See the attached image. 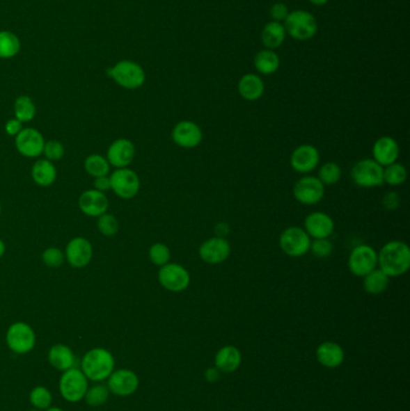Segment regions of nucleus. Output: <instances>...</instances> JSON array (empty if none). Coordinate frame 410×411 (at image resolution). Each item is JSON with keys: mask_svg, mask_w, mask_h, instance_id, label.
<instances>
[{"mask_svg": "<svg viewBox=\"0 0 410 411\" xmlns=\"http://www.w3.org/2000/svg\"><path fill=\"white\" fill-rule=\"evenodd\" d=\"M292 194L300 204H315L322 201L325 195V186L320 179L314 176H304L296 182Z\"/></svg>", "mask_w": 410, "mask_h": 411, "instance_id": "nucleus-13", "label": "nucleus"}, {"mask_svg": "<svg viewBox=\"0 0 410 411\" xmlns=\"http://www.w3.org/2000/svg\"><path fill=\"white\" fill-rule=\"evenodd\" d=\"M242 363V355L241 351L234 345H225L218 353L214 358L216 368L221 373L231 374L237 371Z\"/></svg>", "mask_w": 410, "mask_h": 411, "instance_id": "nucleus-24", "label": "nucleus"}, {"mask_svg": "<svg viewBox=\"0 0 410 411\" xmlns=\"http://www.w3.org/2000/svg\"><path fill=\"white\" fill-rule=\"evenodd\" d=\"M287 31L284 28V24L279 22L267 23L261 33V40L265 47L269 49H276L282 46L283 42L285 41Z\"/></svg>", "mask_w": 410, "mask_h": 411, "instance_id": "nucleus-28", "label": "nucleus"}, {"mask_svg": "<svg viewBox=\"0 0 410 411\" xmlns=\"http://www.w3.org/2000/svg\"><path fill=\"white\" fill-rule=\"evenodd\" d=\"M42 154L45 155V159L54 163V161H59L64 158L65 148L63 146L62 142L57 141V140H49V141L45 142Z\"/></svg>", "mask_w": 410, "mask_h": 411, "instance_id": "nucleus-41", "label": "nucleus"}, {"mask_svg": "<svg viewBox=\"0 0 410 411\" xmlns=\"http://www.w3.org/2000/svg\"><path fill=\"white\" fill-rule=\"evenodd\" d=\"M5 252H6V245H5L4 241L0 239V259L4 257Z\"/></svg>", "mask_w": 410, "mask_h": 411, "instance_id": "nucleus-49", "label": "nucleus"}, {"mask_svg": "<svg viewBox=\"0 0 410 411\" xmlns=\"http://www.w3.org/2000/svg\"><path fill=\"white\" fill-rule=\"evenodd\" d=\"M320 154L312 145H302L292 152L290 158L291 168L299 173H309L317 168Z\"/></svg>", "mask_w": 410, "mask_h": 411, "instance_id": "nucleus-20", "label": "nucleus"}, {"mask_svg": "<svg viewBox=\"0 0 410 411\" xmlns=\"http://www.w3.org/2000/svg\"><path fill=\"white\" fill-rule=\"evenodd\" d=\"M148 257H150V260L152 261L153 265L161 267V266L166 265L170 262L171 252H170V249H168L166 244L155 243L152 244V247L150 248Z\"/></svg>", "mask_w": 410, "mask_h": 411, "instance_id": "nucleus-39", "label": "nucleus"}, {"mask_svg": "<svg viewBox=\"0 0 410 411\" xmlns=\"http://www.w3.org/2000/svg\"><path fill=\"white\" fill-rule=\"evenodd\" d=\"M97 227L102 236L113 237L118 232L119 223L113 214L106 212L97 217Z\"/></svg>", "mask_w": 410, "mask_h": 411, "instance_id": "nucleus-37", "label": "nucleus"}, {"mask_svg": "<svg viewBox=\"0 0 410 411\" xmlns=\"http://www.w3.org/2000/svg\"><path fill=\"white\" fill-rule=\"evenodd\" d=\"M203 131L198 124L182 120L172 130V140L182 148H195L203 141Z\"/></svg>", "mask_w": 410, "mask_h": 411, "instance_id": "nucleus-19", "label": "nucleus"}, {"mask_svg": "<svg viewBox=\"0 0 410 411\" xmlns=\"http://www.w3.org/2000/svg\"><path fill=\"white\" fill-rule=\"evenodd\" d=\"M107 389L110 394L118 397H129L136 392L140 386V379L136 373L130 369H117L107 378Z\"/></svg>", "mask_w": 410, "mask_h": 411, "instance_id": "nucleus-12", "label": "nucleus"}, {"mask_svg": "<svg viewBox=\"0 0 410 411\" xmlns=\"http://www.w3.org/2000/svg\"><path fill=\"white\" fill-rule=\"evenodd\" d=\"M238 93L248 102H255L259 100L264 94V81L261 80L260 76L255 74H247L242 76V79L238 82Z\"/></svg>", "mask_w": 410, "mask_h": 411, "instance_id": "nucleus-27", "label": "nucleus"}, {"mask_svg": "<svg viewBox=\"0 0 410 411\" xmlns=\"http://www.w3.org/2000/svg\"><path fill=\"white\" fill-rule=\"evenodd\" d=\"M65 261L74 268H84L93 259V245L86 237H75L66 244Z\"/></svg>", "mask_w": 410, "mask_h": 411, "instance_id": "nucleus-15", "label": "nucleus"}, {"mask_svg": "<svg viewBox=\"0 0 410 411\" xmlns=\"http://www.w3.org/2000/svg\"><path fill=\"white\" fill-rule=\"evenodd\" d=\"M333 230H335V223L326 213H310L304 219V231L312 239H329Z\"/></svg>", "mask_w": 410, "mask_h": 411, "instance_id": "nucleus-21", "label": "nucleus"}, {"mask_svg": "<svg viewBox=\"0 0 410 411\" xmlns=\"http://www.w3.org/2000/svg\"><path fill=\"white\" fill-rule=\"evenodd\" d=\"M310 237L302 227L291 226L283 231L279 237V245L283 252L291 257H300L306 255L310 248Z\"/></svg>", "mask_w": 410, "mask_h": 411, "instance_id": "nucleus-8", "label": "nucleus"}, {"mask_svg": "<svg viewBox=\"0 0 410 411\" xmlns=\"http://www.w3.org/2000/svg\"><path fill=\"white\" fill-rule=\"evenodd\" d=\"M110 182L111 191L123 200L134 199L141 188L140 178L132 168H116L111 173Z\"/></svg>", "mask_w": 410, "mask_h": 411, "instance_id": "nucleus-7", "label": "nucleus"}, {"mask_svg": "<svg viewBox=\"0 0 410 411\" xmlns=\"http://www.w3.org/2000/svg\"><path fill=\"white\" fill-rule=\"evenodd\" d=\"M84 171L88 173L93 178L109 176L111 165L106 159V156L102 154H90L84 159Z\"/></svg>", "mask_w": 410, "mask_h": 411, "instance_id": "nucleus-32", "label": "nucleus"}, {"mask_svg": "<svg viewBox=\"0 0 410 411\" xmlns=\"http://www.w3.org/2000/svg\"><path fill=\"white\" fill-rule=\"evenodd\" d=\"M317 360L324 367L338 368L344 361L343 348L335 341H324L317 346Z\"/></svg>", "mask_w": 410, "mask_h": 411, "instance_id": "nucleus-25", "label": "nucleus"}, {"mask_svg": "<svg viewBox=\"0 0 410 411\" xmlns=\"http://www.w3.org/2000/svg\"><path fill=\"white\" fill-rule=\"evenodd\" d=\"M47 358H49V364L54 369L61 371L75 368L76 363H77V358L74 354V351L68 345L62 344V343L52 345L49 348Z\"/></svg>", "mask_w": 410, "mask_h": 411, "instance_id": "nucleus-23", "label": "nucleus"}, {"mask_svg": "<svg viewBox=\"0 0 410 411\" xmlns=\"http://www.w3.org/2000/svg\"><path fill=\"white\" fill-rule=\"evenodd\" d=\"M254 65L262 75H272L279 69L281 61L274 49H265L256 54Z\"/></svg>", "mask_w": 410, "mask_h": 411, "instance_id": "nucleus-29", "label": "nucleus"}, {"mask_svg": "<svg viewBox=\"0 0 410 411\" xmlns=\"http://www.w3.org/2000/svg\"><path fill=\"white\" fill-rule=\"evenodd\" d=\"M342 177V170L340 166L336 163H326L322 165L320 170H319V176L317 178L320 179L322 184L325 186H332L336 184L337 182L340 181Z\"/></svg>", "mask_w": 410, "mask_h": 411, "instance_id": "nucleus-38", "label": "nucleus"}, {"mask_svg": "<svg viewBox=\"0 0 410 411\" xmlns=\"http://www.w3.org/2000/svg\"><path fill=\"white\" fill-rule=\"evenodd\" d=\"M136 148L128 138H117L111 143L106 152V159L111 165V168H128L135 159Z\"/></svg>", "mask_w": 410, "mask_h": 411, "instance_id": "nucleus-16", "label": "nucleus"}, {"mask_svg": "<svg viewBox=\"0 0 410 411\" xmlns=\"http://www.w3.org/2000/svg\"><path fill=\"white\" fill-rule=\"evenodd\" d=\"M116 360L110 350L105 348H94L87 351L81 360V367L88 381L102 382L115 371Z\"/></svg>", "mask_w": 410, "mask_h": 411, "instance_id": "nucleus-2", "label": "nucleus"}, {"mask_svg": "<svg viewBox=\"0 0 410 411\" xmlns=\"http://www.w3.org/2000/svg\"><path fill=\"white\" fill-rule=\"evenodd\" d=\"M110 201L105 193L97 189H88L79 195V208L81 212L90 218H97L107 212Z\"/></svg>", "mask_w": 410, "mask_h": 411, "instance_id": "nucleus-18", "label": "nucleus"}, {"mask_svg": "<svg viewBox=\"0 0 410 411\" xmlns=\"http://www.w3.org/2000/svg\"><path fill=\"white\" fill-rule=\"evenodd\" d=\"M407 179V170L402 164H393L384 168V182L390 186H401Z\"/></svg>", "mask_w": 410, "mask_h": 411, "instance_id": "nucleus-36", "label": "nucleus"}, {"mask_svg": "<svg viewBox=\"0 0 410 411\" xmlns=\"http://www.w3.org/2000/svg\"><path fill=\"white\" fill-rule=\"evenodd\" d=\"M107 75L110 76L116 83L125 89H137L143 86L145 74L137 63L132 61H122L115 67L107 69Z\"/></svg>", "mask_w": 410, "mask_h": 411, "instance_id": "nucleus-6", "label": "nucleus"}, {"mask_svg": "<svg viewBox=\"0 0 410 411\" xmlns=\"http://www.w3.org/2000/svg\"><path fill=\"white\" fill-rule=\"evenodd\" d=\"M378 265L390 278L407 273L410 267V249L402 241H391L378 252Z\"/></svg>", "mask_w": 410, "mask_h": 411, "instance_id": "nucleus-1", "label": "nucleus"}, {"mask_svg": "<svg viewBox=\"0 0 410 411\" xmlns=\"http://www.w3.org/2000/svg\"><path fill=\"white\" fill-rule=\"evenodd\" d=\"M5 341L13 354L26 355L36 348V331L29 323L17 321L10 325Z\"/></svg>", "mask_w": 410, "mask_h": 411, "instance_id": "nucleus-4", "label": "nucleus"}, {"mask_svg": "<svg viewBox=\"0 0 410 411\" xmlns=\"http://www.w3.org/2000/svg\"><path fill=\"white\" fill-rule=\"evenodd\" d=\"M110 397V391L106 385L97 384L88 387L87 392L84 394V401L89 407H102Z\"/></svg>", "mask_w": 410, "mask_h": 411, "instance_id": "nucleus-34", "label": "nucleus"}, {"mask_svg": "<svg viewBox=\"0 0 410 411\" xmlns=\"http://www.w3.org/2000/svg\"><path fill=\"white\" fill-rule=\"evenodd\" d=\"M45 411H64L61 408L57 407H49V409H46Z\"/></svg>", "mask_w": 410, "mask_h": 411, "instance_id": "nucleus-50", "label": "nucleus"}, {"mask_svg": "<svg viewBox=\"0 0 410 411\" xmlns=\"http://www.w3.org/2000/svg\"><path fill=\"white\" fill-rule=\"evenodd\" d=\"M29 411H40V410H36V409H33V410H29Z\"/></svg>", "mask_w": 410, "mask_h": 411, "instance_id": "nucleus-52", "label": "nucleus"}, {"mask_svg": "<svg viewBox=\"0 0 410 411\" xmlns=\"http://www.w3.org/2000/svg\"><path fill=\"white\" fill-rule=\"evenodd\" d=\"M221 376V371H218L216 367L208 368L207 371H205V378L208 382H216Z\"/></svg>", "mask_w": 410, "mask_h": 411, "instance_id": "nucleus-47", "label": "nucleus"}, {"mask_svg": "<svg viewBox=\"0 0 410 411\" xmlns=\"http://www.w3.org/2000/svg\"><path fill=\"white\" fill-rule=\"evenodd\" d=\"M400 196L395 191H390L388 194L384 196L383 206L388 209V211H393L400 206Z\"/></svg>", "mask_w": 410, "mask_h": 411, "instance_id": "nucleus-44", "label": "nucleus"}, {"mask_svg": "<svg viewBox=\"0 0 410 411\" xmlns=\"http://www.w3.org/2000/svg\"><path fill=\"white\" fill-rule=\"evenodd\" d=\"M400 155V147L396 140L390 136H383L375 141L373 146V158L380 166H388L396 163Z\"/></svg>", "mask_w": 410, "mask_h": 411, "instance_id": "nucleus-22", "label": "nucleus"}, {"mask_svg": "<svg viewBox=\"0 0 410 411\" xmlns=\"http://www.w3.org/2000/svg\"><path fill=\"white\" fill-rule=\"evenodd\" d=\"M309 3L315 5V6H322V5L327 4L329 0H309Z\"/></svg>", "mask_w": 410, "mask_h": 411, "instance_id": "nucleus-48", "label": "nucleus"}, {"mask_svg": "<svg viewBox=\"0 0 410 411\" xmlns=\"http://www.w3.org/2000/svg\"><path fill=\"white\" fill-rule=\"evenodd\" d=\"M158 280L164 289L171 292L184 291L189 287L190 274L178 264H166L158 272Z\"/></svg>", "mask_w": 410, "mask_h": 411, "instance_id": "nucleus-11", "label": "nucleus"}, {"mask_svg": "<svg viewBox=\"0 0 410 411\" xmlns=\"http://www.w3.org/2000/svg\"><path fill=\"white\" fill-rule=\"evenodd\" d=\"M52 394L45 386H36L29 394V402L36 410H46L52 405Z\"/></svg>", "mask_w": 410, "mask_h": 411, "instance_id": "nucleus-35", "label": "nucleus"}, {"mask_svg": "<svg viewBox=\"0 0 410 411\" xmlns=\"http://www.w3.org/2000/svg\"><path fill=\"white\" fill-rule=\"evenodd\" d=\"M41 259L45 266H47L49 268H58L65 262V254L59 248L49 247L42 252Z\"/></svg>", "mask_w": 410, "mask_h": 411, "instance_id": "nucleus-40", "label": "nucleus"}, {"mask_svg": "<svg viewBox=\"0 0 410 411\" xmlns=\"http://www.w3.org/2000/svg\"><path fill=\"white\" fill-rule=\"evenodd\" d=\"M31 179L36 186L47 188L57 181L58 171L56 165L47 159L36 160L31 171Z\"/></svg>", "mask_w": 410, "mask_h": 411, "instance_id": "nucleus-26", "label": "nucleus"}, {"mask_svg": "<svg viewBox=\"0 0 410 411\" xmlns=\"http://www.w3.org/2000/svg\"><path fill=\"white\" fill-rule=\"evenodd\" d=\"M94 189L102 191V193L111 191L110 176L94 178Z\"/></svg>", "mask_w": 410, "mask_h": 411, "instance_id": "nucleus-46", "label": "nucleus"}, {"mask_svg": "<svg viewBox=\"0 0 410 411\" xmlns=\"http://www.w3.org/2000/svg\"><path fill=\"white\" fill-rule=\"evenodd\" d=\"M284 28L292 39L307 41L317 34V22L313 15L308 11L296 10L287 15V19L284 21Z\"/></svg>", "mask_w": 410, "mask_h": 411, "instance_id": "nucleus-3", "label": "nucleus"}, {"mask_svg": "<svg viewBox=\"0 0 410 411\" xmlns=\"http://www.w3.org/2000/svg\"><path fill=\"white\" fill-rule=\"evenodd\" d=\"M0 216H1V202H0Z\"/></svg>", "mask_w": 410, "mask_h": 411, "instance_id": "nucleus-51", "label": "nucleus"}, {"mask_svg": "<svg viewBox=\"0 0 410 411\" xmlns=\"http://www.w3.org/2000/svg\"><path fill=\"white\" fill-rule=\"evenodd\" d=\"M352 178L361 188H374L384 183V168L374 159H362L354 165Z\"/></svg>", "mask_w": 410, "mask_h": 411, "instance_id": "nucleus-9", "label": "nucleus"}, {"mask_svg": "<svg viewBox=\"0 0 410 411\" xmlns=\"http://www.w3.org/2000/svg\"><path fill=\"white\" fill-rule=\"evenodd\" d=\"M390 277L380 268H375L365 275L363 289L370 295H380L388 289Z\"/></svg>", "mask_w": 410, "mask_h": 411, "instance_id": "nucleus-30", "label": "nucleus"}, {"mask_svg": "<svg viewBox=\"0 0 410 411\" xmlns=\"http://www.w3.org/2000/svg\"><path fill=\"white\" fill-rule=\"evenodd\" d=\"M88 387V379L77 367L63 371L59 379V392L66 402L79 403L82 401Z\"/></svg>", "mask_w": 410, "mask_h": 411, "instance_id": "nucleus-5", "label": "nucleus"}, {"mask_svg": "<svg viewBox=\"0 0 410 411\" xmlns=\"http://www.w3.org/2000/svg\"><path fill=\"white\" fill-rule=\"evenodd\" d=\"M309 250H312L314 255L317 257H329L331 252L333 250L332 243L327 239H314L313 242H310V248Z\"/></svg>", "mask_w": 410, "mask_h": 411, "instance_id": "nucleus-42", "label": "nucleus"}, {"mask_svg": "<svg viewBox=\"0 0 410 411\" xmlns=\"http://www.w3.org/2000/svg\"><path fill=\"white\" fill-rule=\"evenodd\" d=\"M13 113L15 118L21 123H29L36 118V106L31 97L21 95L15 100L13 104Z\"/></svg>", "mask_w": 410, "mask_h": 411, "instance_id": "nucleus-31", "label": "nucleus"}, {"mask_svg": "<svg viewBox=\"0 0 410 411\" xmlns=\"http://www.w3.org/2000/svg\"><path fill=\"white\" fill-rule=\"evenodd\" d=\"M231 248L228 239L223 237H213L205 241L198 248V255L201 260L210 265H218L230 257Z\"/></svg>", "mask_w": 410, "mask_h": 411, "instance_id": "nucleus-17", "label": "nucleus"}, {"mask_svg": "<svg viewBox=\"0 0 410 411\" xmlns=\"http://www.w3.org/2000/svg\"><path fill=\"white\" fill-rule=\"evenodd\" d=\"M378 266V252L373 248L361 244L354 248L348 259L350 272L356 277H365Z\"/></svg>", "mask_w": 410, "mask_h": 411, "instance_id": "nucleus-10", "label": "nucleus"}, {"mask_svg": "<svg viewBox=\"0 0 410 411\" xmlns=\"http://www.w3.org/2000/svg\"><path fill=\"white\" fill-rule=\"evenodd\" d=\"M44 135L36 128H23L15 137V146L24 158H39L45 146Z\"/></svg>", "mask_w": 410, "mask_h": 411, "instance_id": "nucleus-14", "label": "nucleus"}, {"mask_svg": "<svg viewBox=\"0 0 410 411\" xmlns=\"http://www.w3.org/2000/svg\"><path fill=\"white\" fill-rule=\"evenodd\" d=\"M269 15H271L272 21L282 23L287 19V15H289V10H287V5L283 4V3H277V4L271 6Z\"/></svg>", "mask_w": 410, "mask_h": 411, "instance_id": "nucleus-43", "label": "nucleus"}, {"mask_svg": "<svg viewBox=\"0 0 410 411\" xmlns=\"http://www.w3.org/2000/svg\"><path fill=\"white\" fill-rule=\"evenodd\" d=\"M23 129V123L16 118L9 120L5 123V133L8 134L9 136L16 137L18 134L21 133Z\"/></svg>", "mask_w": 410, "mask_h": 411, "instance_id": "nucleus-45", "label": "nucleus"}, {"mask_svg": "<svg viewBox=\"0 0 410 411\" xmlns=\"http://www.w3.org/2000/svg\"><path fill=\"white\" fill-rule=\"evenodd\" d=\"M21 49V42L11 31H0V58L9 59L16 56Z\"/></svg>", "mask_w": 410, "mask_h": 411, "instance_id": "nucleus-33", "label": "nucleus"}]
</instances>
